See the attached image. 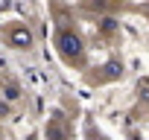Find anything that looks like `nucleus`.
I'll return each mask as SVG.
<instances>
[{
	"label": "nucleus",
	"instance_id": "f257e3e1",
	"mask_svg": "<svg viewBox=\"0 0 149 140\" xmlns=\"http://www.w3.org/2000/svg\"><path fill=\"white\" fill-rule=\"evenodd\" d=\"M64 50H67V53H76V50H79L76 38H64Z\"/></svg>",
	"mask_w": 149,
	"mask_h": 140
}]
</instances>
